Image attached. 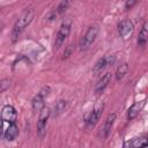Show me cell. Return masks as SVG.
<instances>
[{"instance_id":"cell-1","label":"cell","mask_w":148,"mask_h":148,"mask_svg":"<svg viewBox=\"0 0 148 148\" xmlns=\"http://www.w3.org/2000/svg\"><path fill=\"white\" fill-rule=\"evenodd\" d=\"M34 9L32 8H27L23 10V13L18 16V18L16 20V22L14 23L13 25V29H12V42L15 43L18 40L20 36L22 35V32L24 31V29L31 23L32 18H34Z\"/></svg>"},{"instance_id":"cell-2","label":"cell","mask_w":148,"mask_h":148,"mask_svg":"<svg viewBox=\"0 0 148 148\" xmlns=\"http://www.w3.org/2000/svg\"><path fill=\"white\" fill-rule=\"evenodd\" d=\"M72 24H73V21L71 17H67L61 22L59 30L57 32V36H56V42H54V47L57 50L65 43V40L69 36L71 30H72Z\"/></svg>"},{"instance_id":"cell-3","label":"cell","mask_w":148,"mask_h":148,"mask_svg":"<svg viewBox=\"0 0 148 148\" xmlns=\"http://www.w3.org/2000/svg\"><path fill=\"white\" fill-rule=\"evenodd\" d=\"M97 35H98V27L97 25H90L87 29L86 34L81 37V39L79 42V49L81 51H87L91 46V44L95 42Z\"/></svg>"},{"instance_id":"cell-4","label":"cell","mask_w":148,"mask_h":148,"mask_svg":"<svg viewBox=\"0 0 148 148\" xmlns=\"http://www.w3.org/2000/svg\"><path fill=\"white\" fill-rule=\"evenodd\" d=\"M50 92V88L49 87H44L31 101V105H32V110L35 113H39L44 108H45V103H44V99L45 97L49 95Z\"/></svg>"},{"instance_id":"cell-5","label":"cell","mask_w":148,"mask_h":148,"mask_svg":"<svg viewBox=\"0 0 148 148\" xmlns=\"http://www.w3.org/2000/svg\"><path fill=\"white\" fill-rule=\"evenodd\" d=\"M103 110H104V103H103V102H102V103H98V104L90 111V113L87 116V118H86V125H87L88 127L95 126V125L98 123V120H99V118H101V116H102V113H103Z\"/></svg>"},{"instance_id":"cell-6","label":"cell","mask_w":148,"mask_h":148,"mask_svg":"<svg viewBox=\"0 0 148 148\" xmlns=\"http://www.w3.org/2000/svg\"><path fill=\"white\" fill-rule=\"evenodd\" d=\"M118 32L121 38L127 39L130 38L134 32V24L131 20L124 18L118 23Z\"/></svg>"},{"instance_id":"cell-7","label":"cell","mask_w":148,"mask_h":148,"mask_svg":"<svg viewBox=\"0 0 148 148\" xmlns=\"http://www.w3.org/2000/svg\"><path fill=\"white\" fill-rule=\"evenodd\" d=\"M51 116V110L49 108H44L40 112H39V117L37 120V134L39 136H43L45 131H46V125H47V120Z\"/></svg>"},{"instance_id":"cell-8","label":"cell","mask_w":148,"mask_h":148,"mask_svg":"<svg viewBox=\"0 0 148 148\" xmlns=\"http://www.w3.org/2000/svg\"><path fill=\"white\" fill-rule=\"evenodd\" d=\"M0 119L2 121H6L8 124H14L16 123L17 119V112L15 110V108L13 105H5L1 109V113H0Z\"/></svg>"},{"instance_id":"cell-9","label":"cell","mask_w":148,"mask_h":148,"mask_svg":"<svg viewBox=\"0 0 148 148\" xmlns=\"http://www.w3.org/2000/svg\"><path fill=\"white\" fill-rule=\"evenodd\" d=\"M114 61H116V57L114 56H105V57H103V58H101V59L97 60V62L95 64L92 71L95 73H98V72L105 69L106 67L112 66L114 64Z\"/></svg>"},{"instance_id":"cell-10","label":"cell","mask_w":148,"mask_h":148,"mask_svg":"<svg viewBox=\"0 0 148 148\" xmlns=\"http://www.w3.org/2000/svg\"><path fill=\"white\" fill-rule=\"evenodd\" d=\"M111 79H112V74H111L110 72L103 74V75L99 77V80L97 81V83L95 84V92H96V94L103 92L104 89H105V88L109 86V83L111 82Z\"/></svg>"},{"instance_id":"cell-11","label":"cell","mask_w":148,"mask_h":148,"mask_svg":"<svg viewBox=\"0 0 148 148\" xmlns=\"http://www.w3.org/2000/svg\"><path fill=\"white\" fill-rule=\"evenodd\" d=\"M146 146H147V138L143 135L126 141L124 148H146Z\"/></svg>"},{"instance_id":"cell-12","label":"cell","mask_w":148,"mask_h":148,"mask_svg":"<svg viewBox=\"0 0 148 148\" xmlns=\"http://www.w3.org/2000/svg\"><path fill=\"white\" fill-rule=\"evenodd\" d=\"M18 126L16 125V123H14V124H9V126L7 127V130L5 131V139L6 140H8V141H13V140H15L16 138H17V135H18Z\"/></svg>"},{"instance_id":"cell-13","label":"cell","mask_w":148,"mask_h":148,"mask_svg":"<svg viewBox=\"0 0 148 148\" xmlns=\"http://www.w3.org/2000/svg\"><path fill=\"white\" fill-rule=\"evenodd\" d=\"M114 120H116V113H110L108 117H106V120L104 123V127H103V138H108L111 130H112V126L114 124Z\"/></svg>"},{"instance_id":"cell-14","label":"cell","mask_w":148,"mask_h":148,"mask_svg":"<svg viewBox=\"0 0 148 148\" xmlns=\"http://www.w3.org/2000/svg\"><path fill=\"white\" fill-rule=\"evenodd\" d=\"M143 105H145V102H143V101H142V102H135V103L128 109V111H127V118H128V120L134 119V118L139 114V112L141 111V109H142Z\"/></svg>"},{"instance_id":"cell-15","label":"cell","mask_w":148,"mask_h":148,"mask_svg":"<svg viewBox=\"0 0 148 148\" xmlns=\"http://www.w3.org/2000/svg\"><path fill=\"white\" fill-rule=\"evenodd\" d=\"M147 37H148V31H147V22H145L141 27V30L139 32V36H138V46H146L147 44Z\"/></svg>"},{"instance_id":"cell-16","label":"cell","mask_w":148,"mask_h":148,"mask_svg":"<svg viewBox=\"0 0 148 148\" xmlns=\"http://www.w3.org/2000/svg\"><path fill=\"white\" fill-rule=\"evenodd\" d=\"M67 105H68L67 101H64V99L58 101V102L53 105V109H52V111H51V112H52V116H53V117H57V116L61 114V113L66 110Z\"/></svg>"},{"instance_id":"cell-17","label":"cell","mask_w":148,"mask_h":148,"mask_svg":"<svg viewBox=\"0 0 148 148\" xmlns=\"http://www.w3.org/2000/svg\"><path fill=\"white\" fill-rule=\"evenodd\" d=\"M69 6V1H61L58 6H57V8H56V10H53L50 15H49V17H50V20H52V18H56L58 15H61L66 9H67V7Z\"/></svg>"},{"instance_id":"cell-18","label":"cell","mask_w":148,"mask_h":148,"mask_svg":"<svg viewBox=\"0 0 148 148\" xmlns=\"http://www.w3.org/2000/svg\"><path fill=\"white\" fill-rule=\"evenodd\" d=\"M127 72H128V65H127L126 62L119 65L118 68H117V71H116V74H114V75H116V80H117V81L123 80L124 76L127 74Z\"/></svg>"},{"instance_id":"cell-19","label":"cell","mask_w":148,"mask_h":148,"mask_svg":"<svg viewBox=\"0 0 148 148\" xmlns=\"http://www.w3.org/2000/svg\"><path fill=\"white\" fill-rule=\"evenodd\" d=\"M10 79H8V77H6V79H2L1 81H0V94H2V92H5L9 87H10Z\"/></svg>"},{"instance_id":"cell-20","label":"cell","mask_w":148,"mask_h":148,"mask_svg":"<svg viewBox=\"0 0 148 148\" xmlns=\"http://www.w3.org/2000/svg\"><path fill=\"white\" fill-rule=\"evenodd\" d=\"M72 53H73V45H68V46L66 47L65 52H64V57H62V59L68 58V57H69Z\"/></svg>"},{"instance_id":"cell-21","label":"cell","mask_w":148,"mask_h":148,"mask_svg":"<svg viewBox=\"0 0 148 148\" xmlns=\"http://www.w3.org/2000/svg\"><path fill=\"white\" fill-rule=\"evenodd\" d=\"M136 3V1H126V3H125V8L126 9H128V8H131L133 5H135Z\"/></svg>"},{"instance_id":"cell-22","label":"cell","mask_w":148,"mask_h":148,"mask_svg":"<svg viewBox=\"0 0 148 148\" xmlns=\"http://www.w3.org/2000/svg\"><path fill=\"white\" fill-rule=\"evenodd\" d=\"M2 133H3V131H2V120L0 119V138L2 136Z\"/></svg>"}]
</instances>
